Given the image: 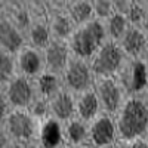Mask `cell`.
<instances>
[{"mask_svg": "<svg viewBox=\"0 0 148 148\" xmlns=\"http://www.w3.org/2000/svg\"><path fill=\"white\" fill-rule=\"evenodd\" d=\"M126 56L123 55L121 49L117 43L105 42L98 47V51L89 59V64L95 79L116 77V74L125 64Z\"/></svg>", "mask_w": 148, "mask_h": 148, "instance_id": "obj_6", "label": "cell"}, {"mask_svg": "<svg viewBox=\"0 0 148 148\" xmlns=\"http://www.w3.org/2000/svg\"><path fill=\"white\" fill-rule=\"evenodd\" d=\"M127 96L148 95V59H127L116 74Z\"/></svg>", "mask_w": 148, "mask_h": 148, "instance_id": "obj_5", "label": "cell"}, {"mask_svg": "<svg viewBox=\"0 0 148 148\" xmlns=\"http://www.w3.org/2000/svg\"><path fill=\"white\" fill-rule=\"evenodd\" d=\"M92 2V12L93 19L96 21H107L114 14L113 10V0H90Z\"/></svg>", "mask_w": 148, "mask_h": 148, "instance_id": "obj_26", "label": "cell"}, {"mask_svg": "<svg viewBox=\"0 0 148 148\" xmlns=\"http://www.w3.org/2000/svg\"><path fill=\"white\" fill-rule=\"evenodd\" d=\"M10 142H12V141L9 139L8 133L3 130V127H0V148H8Z\"/></svg>", "mask_w": 148, "mask_h": 148, "instance_id": "obj_30", "label": "cell"}, {"mask_svg": "<svg viewBox=\"0 0 148 148\" xmlns=\"http://www.w3.org/2000/svg\"><path fill=\"white\" fill-rule=\"evenodd\" d=\"M65 12L74 28L82 27L93 19L90 0H65Z\"/></svg>", "mask_w": 148, "mask_h": 148, "instance_id": "obj_20", "label": "cell"}, {"mask_svg": "<svg viewBox=\"0 0 148 148\" xmlns=\"http://www.w3.org/2000/svg\"><path fill=\"white\" fill-rule=\"evenodd\" d=\"M126 18L130 27L148 31V2L147 0H132Z\"/></svg>", "mask_w": 148, "mask_h": 148, "instance_id": "obj_23", "label": "cell"}, {"mask_svg": "<svg viewBox=\"0 0 148 148\" xmlns=\"http://www.w3.org/2000/svg\"><path fill=\"white\" fill-rule=\"evenodd\" d=\"M71 58L70 49L67 43L51 42L43 49V59H45V73L53 74L61 77Z\"/></svg>", "mask_w": 148, "mask_h": 148, "instance_id": "obj_14", "label": "cell"}, {"mask_svg": "<svg viewBox=\"0 0 148 148\" xmlns=\"http://www.w3.org/2000/svg\"><path fill=\"white\" fill-rule=\"evenodd\" d=\"M113 117L117 142L148 138V95L127 96Z\"/></svg>", "mask_w": 148, "mask_h": 148, "instance_id": "obj_1", "label": "cell"}, {"mask_svg": "<svg viewBox=\"0 0 148 148\" xmlns=\"http://www.w3.org/2000/svg\"><path fill=\"white\" fill-rule=\"evenodd\" d=\"M45 5L51 42L67 43L74 31V25L65 12V0H45Z\"/></svg>", "mask_w": 148, "mask_h": 148, "instance_id": "obj_8", "label": "cell"}, {"mask_svg": "<svg viewBox=\"0 0 148 148\" xmlns=\"http://www.w3.org/2000/svg\"><path fill=\"white\" fill-rule=\"evenodd\" d=\"M62 145H64L62 126L53 120L45 121L39 135V147L40 148H59Z\"/></svg>", "mask_w": 148, "mask_h": 148, "instance_id": "obj_21", "label": "cell"}, {"mask_svg": "<svg viewBox=\"0 0 148 148\" xmlns=\"http://www.w3.org/2000/svg\"><path fill=\"white\" fill-rule=\"evenodd\" d=\"M8 148H28V147H25V145H21V144H16V142H10Z\"/></svg>", "mask_w": 148, "mask_h": 148, "instance_id": "obj_31", "label": "cell"}, {"mask_svg": "<svg viewBox=\"0 0 148 148\" xmlns=\"http://www.w3.org/2000/svg\"><path fill=\"white\" fill-rule=\"evenodd\" d=\"M127 59H148V31L130 27L117 43Z\"/></svg>", "mask_w": 148, "mask_h": 148, "instance_id": "obj_13", "label": "cell"}, {"mask_svg": "<svg viewBox=\"0 0 148 148\" xmlns=\"http://www.w3.org/2000/svg\"><path fill=\"white\" fill-rule=\"evenodd\" d=\"M61 83H62V88L73 95H79L84 90L92 89L95 76L92 73L89 61L71 56L61 76Z\"/></svg>", "mask_w": 148, "mask_h": 148, "instance_id": "obj_7", "label": "cell"}, {"mask_svg": "<svg viewBox=\"0 0 148 148\" xmlns=\"http://www.w3.org/2000/svg\"><path fill=\"white\" fill-rule=\"evenodd\" d=\"M79 148H92L90 145H83V147H79Z\"/></svg>", "mask_w": 148, "mask_h": 148, "instance_id": "obj_32", "label": "cell"}, {"mask_svg": "<svg viewBox=\"0 0 148 148\" xmlns=\"http://www.w3.org/2000/svg\"><path fill=\"white\" fill-rule=\"evenodd\" d=\"M0 12L22 33H25L31 22L27 0H0Z\"/></svg>", "mask_w": 148, "mask_h": 148, "instance_id": "obj_16", "label": "cell"}, {"mask_svg": "<svg viewBox=\"0 0 148 148\" xmlns=\"http://www.w3.org/2000/svg\"><path fill=\"white\" fill-rule=\"evenodd\" d=\"M16 76V65H15V55L0 51V89Z\"/></svg>", "mask_w": 148, "mask_h": 148, "instance_id": "obj_24", "label": "cell"}, {"mask_svg": "<svg viewBox=\"0 0 148 148\" xmlns=\"http://www.w3.org/2000/svg\"><path fill=\"white\" fill-rule=\"evenodd\" d=\"M88 139L92 148H105L117 144L114 117L101 113L88 123Z\"/></svg>", "mask_w": 148, "mask_h": 148, "instance_id": "obj_10", "label": "cell"}, {"mask_svg": "<svg viewBox=\"0 0 148 148\" xmlns=\"http://www.w3.org/2000/svg\"><path fill=\"white\" fill-rule=\"evenodd\" d=\"M105 148H117V145L114 144V145H111V147H105Z\"/></svg>", "mask_w": 148, "mask_h": 148, "instance_id": "obj_33", "label": "cell"}, {"mask_svg": "<svg viewBox=\"0 0 148 148\" xmlns=\"http://www.w3.org/2000/svg\"><path fill=\"white\" fill-rule=\"evenodd\" d=\"M2 90L9 111H28L40 98L37 80L19 76V74H16Z\"/></svg>", "mask_w": 148, "mask_h": 148, "instance_id": "obj_4", "label": "cell"}, {"mask_svg": "<svg viewBox=\"0 0 148 148\" xmlns=\"http://www.w3.org/2000/svg\"><path fill=\"white\" fill-rule=\"evenodd\" d=\"M22 46H25L24 33L0 12V51L16 55Z\"/></svg>", "mask_w": 148, "mask_h": 148, "instance_id": "obj_15", "label": "cell"}, {"mask_svg": "<svg viewBox=\"0 0 148 148\" xmlns=\"http://www.w3.org/2000/svg\"><path fill=\"white\" fill-rule=\"evenodd\" d=\"M24 37H25V45L27 46L43 51V49L51 43V36H49L46 16L31 18L28 28L24 33Z\"/></svg>", "mask_w": 148, "mask_h": 148, "instance_id": "obj_18", "label": "cell"}, {"mask_svg": "<svg viewBox=\"0 0 148 148\" xmlns=\"http://www.w3.org/2000/svg\"><path fill=\"white\" fill-rule=\"evenodd\" d=\"M74 108H76V119L84 123L92 121L98 114L102 113L98 98L93 92V88L79 95H74Z\"/></svg>", "mask_w": 148, "mask_h": 148, "instance_id": "obj_17", "label": "cell"}, {"mask_svg": "<svg viewBox=\"0 0 148 148\" xmlns=\"http://www.w3.org/2000/svg\"><path fill=\"white\" fill-rule=\"evenodd\" d=\"M42 126L43 123L37 120L30 111H9L2 127L12 142L31 148L39 145Z\"/></svg>", "mask_w": 148, "mask_h": 148, "instance_id": "obj_3", "label": "cell"}, {"mask_svg": "<svg viewBox=\"0 0 148 148\" xmlns=\"http://www.w3.org/2000/svg\"><path fill=\"white\" fill-rule=\"evenodd\" d=\"M16 74L33 80L40 79L45 74V59L43 51L34 49L31 46H22L21 51L15 55Z\"/></svg>", "mask_w": 148, "mask_h": 148, "instance_id": "obj_11", "label": "cell"}, {"mask_svg": "<svg viewBox=\"0 0 148 148\" xmlns=\"http://www.w3.org/2000/svg\"><path fill=\"white\" fill-rule=\"evenodd\" d=\"M37 88H39V93L42 98L47 99L49 96H52L55 92H58L62 88V83H61V77L53 76V74L45 73L40 79H37Z\"/></svg>", "mask_w": 148, "mask_h": 148, "instance_id": "obj_25", "label": "cell"}, {"mask_svg": "<svg viewBox=\"0 0 148 148\" xmlns=\"http://www.w3.org/2000/svg\"><path fill=\"white\" fill-rule=\"evenodd\" d=\"M130 5H132V0H113V10L117 15L127 16Z\"/></svg>", "mask_w": 148, "mask_h": 148, "instance_id": "obj_27", "label": "cell"}, {"mask_svg": "<svg viewBox=\"0 0 148 148\" xmlns=\"http://www.w3.org/2000/svg\"><path fill=\"white\" fill-rule=\"evenodd\" d=\"M8 113H9V107H8V102H6V99H5L3 90L0 89V127L3 126Z\"/></svg>", "mask_w": 148, "mask_h": 148, "instance_id": "obj_29", "label": "cell"}, {"mask_svg": "<svg viewBox=\"0 0 148 148\" xmlns=\"http://www.w3.org/2000/svg\"><path fill=\"white\" fill-rule=\"evenodd\" d=\"M93 92L98 98L101 111L110 116H114L127 98V95L121 89L116 77L95 79Z\"/></svg>", "mask_w": 148, "mask_h": 148, "instance_id": "obj_9", "label": "cell"}, {"mask_svg": "<svg viewBox=\"0 0 148 148\" xmlns=\"http://www.w3.org/2000/svg\"><path fill=\"white\" fill-rule=\"evenodd\" d=\"M64 144L70 148H79L83 145H89L88 139V123H84L74 117L62 126Z\"/></svg>", "mask_w": 148, "mask_h": 148, "instance_id": "obj_19", "label": "cell"}, {"mask_svg": "<svg viewBox=\"0 0 148 148\" xmlns=\"http://www.w3.org/2000/svg\"><path fill=\"white\" fill-rule=\"evenodd\" d=\"M117 148H148V138L132 141V142H117Z\"/></svg>", "mask_w": 148, "mask_h": 148, "instance_id": "obj_28", "label": "cell"}, {"mask_svg": "<svg viewBox=\"0 0 148 148\" xmlns=\"http://www.w3.org/2000/svg\"><path fill=\"white\" fill-rule=\"evenodd\" d=\"M107 42L105 28L102 21L92 19L90 22L84 24L82 27L74 28L71 37L67 42L71 56L90 59L92 55L98 51V47Z\"/></svg>", "mask_w": 148, "mask_h": 148, "instance_id": "obj_2", "label": "cell"}, {"mask_svg": "<svg viewBox=\"0 0 148 148\" xmlns=\"http://www.w3.org/2000/svg\"><path fill=\"white\" fill-rule=\"evenodd\" d=\"M47 114L49 120H53L64 126L65 123L76 117V108H74V95L61 88L47 99Z\"/></svg>", "mask_w": 148, "mask_h": 148, "instance_id": "obj_12", "label": "cell"}, {"mask_svg": "<svg viewBox=\"0 0 148 148\" xmlns=\"http://www.w3.org/2000/svg\"><path fill=\"white\" fill-rule=\"evenodd\" d=\"M104 28H105L107 42L119 43L123 39V36L127 33L130 25H129V21L126 16L113 14L107 21H104Z\"/></svg>", "mask_w": 148, "mask_h": 148, "instance_id": "obj_22", "label": "cell"}]
</instances>
